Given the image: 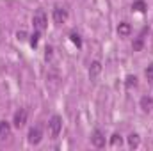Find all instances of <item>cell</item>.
I'll use <instances>...</instances> for the list:
<instances>
[{"label": "cell", "instance_id": "obj_1", "mask_svg": "<svg viewBox=\"0 0 153 151\" xmlns=\"http://www.w3.org/2000/svg\"><path fill=\"white\" fill-rule=\"evenodd\" d=\"M62 130V117L61 115H52V119L48 121V133H50V139H57L59 133Z\"/></svg>", "mask_w": 153, "mask_h": 151}, {"label": "cell", "instance_id": "obj_2", "mask_svg": "<svg viewBox=\"0 0 153 151\" xmlns=\"http://www.w3.org/2000/svg\"><path fill=\"white\" fill-rule=\"evenodd\" d=\"M46 23H48L46 13H45L43 9H38V11L34 13V16H32V25H34V29L39 30V32H43V30L46 29Z\"/></svg>", "mask_w": 153, "mask_h": 151}, {"label": "cell", "instance_id": "obj_3", "mask_svg": "<svg viewBox=\"0 0 153 151\" xmlns=\"http://www.w3.org/2000/svg\"><path fill=\"white\" fill-rule=\"evenodd\" d=\"M52 16H53V21H55L57 25H61V23H64V21L68 20V9L62 7V5H55Z\"/></svg>", "mask_w": 153, "mask_h": 151}, {"label": "cell", "instance_id": "obj_4", "mask_svg": "<svg viewBox=\"0 0 153 151\" xmlns=\"http://www.w3.org/2000/svg\"><path fill=\"white\" fill-rule=\"evenodd\" d=\"M41 139H43V130H41V126H39V124L32 126V128L29 130V142L36 146V144L41 142Z\"/></svg>", "mask_w": 153, "mask_h": 151}, {"label": "cell", "instance_id": "obj_5", "mask_svg": "<svg viewBox=\"0 0 153 151\" xmlns=\"http://www.w3.org/2000/svg\"><path fill=\"white\" fill-rule=\"evenodd\" d=\"M25 123H27V110H25V109H20L18 112L14 114L13 124H14L16 128H22V126H25Z\"/></svg>", "mask_w": 153, "mask_h": 151}, {"label": "cell", "instance_id": "obj_6", "mask_svg": "<svg viewBox=\"0 0 153 151\" xmlns=\"http://www.w3.org/2000/svg\"><path fill=\"white\" fill-rule=\"evenodd\" d=\"M91 142H93V146H94V148H103V146H105V137H103L102 130H94V132H93Z\"/></svg>", "mask_w": 153, "mask_h": 151}, {"label": "cell", "instance_id": "obj_7", "mask_svg": "<svg viewBox=\"0 0 153 151\" xmlns=\"http://www.w3.org/2000/svg\"><path fill=\"white\" fill-rule=\"evenodd\" d=\"M100 71H102V64H100L98 61L91 62V66H89V78H91V80H96L98 75H100Z\"/></svg>", "mask_w": 153, "mask_h": 151}, {"label": "cell", "instance_id": "obj_8", "mask_svg": "<svg viewBox=\"0 0 153 151\" xmlns=\"http://www.w3.org/2000/svg\"><path fill=\"white\" fill-rule=\"evenodd\" d=\"M130 32H132V27H130V23H126V21H121V23L117 25V34H119L121 38H128V36H130Z\"/></svg>", "mask_w": 153, "mask_h": 151}, {"label": "cell", "instance_id": "obj_9", "mask_svg": "<svg viewBox=\"0 0 153 151\" xmlns=\"http://www.w3.org/2000/svg\"><path fill=\"white\" fill-rule=\"evenodd\" d=\"M146 32H148V29H143V32L139 34V38L134 41V44H132L134 52H139V50H143V44H144V36H146Z\"/></svg>", "mask_w": 153, "mask_h": 151}, {"label": "cell", "instance_id": "obj_10", "mask_svg": "<svg viewBox=\"0 0 153 151\" xmlns=\"http://www.w3.org/2000/svg\"><path fill=\"white\" fill-rule=\"evenodd\" d=\"M11 135V124L7 121H0V139H7Z\"/></svg>", "mask_w": 153, "mask_h": 151}, {"label": "cell", "instance_id": "obj_11", "mask_svg": "<svg viewBox=\"0 0 153 151\" xmlns=\"http://www.w3.org/2000/svg\"><path fill=\"white\" fill-rule=\"evenodd\" d=\"M141 107L144 112H153V98H150V96L141 98Z\"/></svg>", "mask_w": 153, "mask_h": 151}, {"label": "cell", "instance_id": "obj_12", "mask_svg": "<svg viewBox=\"0 0 153 151\" xmlns=\"http://www.w3.org/2000/svg\"><path fill=\"white\" fill-rule=\"evenodd\" d=\"M139 144H141V137L137 133H130L128 135V146L132 150H135V148H139Z\"/></svg>", "mask_w": 153, "mask_h": 151}, {"label": "cell", "instance_id": "obj_13", "mask_svg": "<svg viewBox=\"0 0 153 151\" xmlns=\"http://www.w3.org/2000/svg\"><path fill=\"white\" fill-rule=\"evenodd\" d=\"M135 85H137V76H135V75H128V76H126V82H125V87L130 91V89H132V87H135Z\"/></svg>", "mask_w": 153, "mask_h": 151}, {"label": "cell", "instance_id": "obj_14", "mask_svg": "<svg viewBox=\"0 0 153 151\" xmlns=\"http://www.w3.org/2000/svg\"><path fill=\"white\" fill-rule=\"evenodd\" d=\"M132 9H135V11H139V13H144V11H146V4H144L143 0H137V2H134Z\"/></svg>", "mask_w": 153, "mask_h": 151}, {"label": "cell", "instance_id": "obj_15", "mask_svg": "<svg viewBox=\"0 0 153 151\" xmlns=\"http://www.w3.org/2000/svg\"><path fill=\"white\" fill-rule=\"evenodd\" d=\"M39 36H41V32H39V30H36V32H34V34L30 36V46H32V48H38Z\"/></svg>", "mask_w": 153, "mask_h": 151}, {"label": "cell", "instance_id": "obj_16", "mask_svg": "<svg viewBox=\"0 0 153 151\" xmlns=\"http://www.w3.org/2000/svg\"><path fill=\"white\" fill-rule=\"evenodd\" d=\"M121 144H123L121 135H119V133H114V135H112V139H111V146H121Z\"/></svg>", "mask_w": 153, "mask_h": 151}, {"label": "cell", "instance_id": "obj_17", "mask_svg": "<svg viewBox=\"0 0 153 151\" xmlns=\"http://www.w3.org/2000/svg\"><path fill=\"white\" fill-rule=\"evenodd\" d=\"M70 38H71V41H73V43H75L76 46H78V48H80V46H82V39H80V36H78V34H76V32H71V34H70Z\"/></svg>", "mask_w": 153, "mask_h": 151}, {"label": "cell", "instance_id": "obj_18", "mask_svg": "<svg viewBox=\"0 0 153 151\" xmlns=\"http://www.w3.org/2000/svg\"><path fill=\"white\" fill-rule=\"evenodd\" d=\"M52 57H53V48L48 44V46L45 48V59H46V61H52Z\"/></svg>", "mask_w": 153, "mask_h": 151}, {"label": "cell", "instance_id": "obj_19", "mask_svg": "<svg viewBox=\"0 0 153 151\" xmlns=\"http://www.w3.org/2000/svg\"><path fill=\"white\" fill-rule=\"evenodd\" d=\"M144 73H146L148 82H150V84H153V64H150V66L146 68V71H144Z\"/></svg>", "mask_w": 153, "mask_h": 151}, {"label": "cell", "instance_id": "obj_20", "mask_svg": "<svg viewBox=\"0 0 153 151\" xmlns=\"http://www.w3.org/2000/svg\"><path fill=\"white\" fill-rule=\"evenodd\" d=\"M18 39H20V41H22V39H25V32H23V30H22V32H18Z\"/></svg>", "mask_w": 153, "mask_h": 151}]
</instances>
